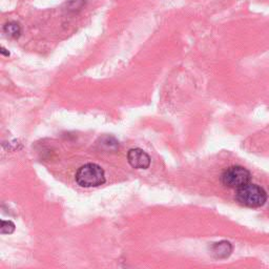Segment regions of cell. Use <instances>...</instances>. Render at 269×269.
<instances>
[{
    "instance_id": "cell-2",
    "label": "cell",
    "mask_w": 269,
    "mask_h": 269,
    "mask_svg": "<svg viewBox=\"0 0 269 269\" xmlns=\"http://www.w3.org/2000/svg\"><path fill=\"white\" fill-rule=\"evenodd\" d=\"M236 199L241 205L245 207L258 208L265 204L267 201V194L261 186L247 183L237 189Z\"/></svg>"
},
{
    "instance_id": "cell-8",
    "label": "cell",
    "mask_w": 269,
    "mask_h": 269,
    "mask_svg": "<svg viewBox=\"0 0 269 269\" xmlns=\"http://www.w3.org/2000/svg\"><path fill=\"white\" fill-rule=\"evenodd\" d=\"M6 51H7V50H5V48H2V54H3V55H6V56H9L10 53H7Z\"/></svg>"
},
{
    "instance_id": "cell-6",
    "label": "cell",
    "mask_w": 269,
    "mask_h": 269,
    "mask_svg": "<svg viewBox=\"0 0 269 269\" xmlns=\"http://www.w3.org/2000/svg\"><path fill=\"white\" fill-rule=\"evenodd\" d=\"M4 32L11 38H18L21 34V27L15 21H11L4 27Z\"/></svg>"
},
{
    "instance_id": "cell-1",
    "label": "cell",
    "mask_w": 269,
    "mask_h": 269,
    "mask_svg": "<svg viewBox=\"0 0 269 269\" xmlns=\"http://www.w3.org/2000/svg\"><path fill=\"white\" fill-rule=\"evenodd\" d=\"M75 179L79 186L85 188L98 187L106 181L103 168L95 163H87L78 168Z\"/></svg>"
},
{
    "instance_id": "cell-7",
    "label": "cell",
    "mask_w": 269,
    "mask_h": 269,
    "mask_svg": "<svg viewBox=\"0 0 269 269\" xmlns=\"http://www.w3.org/2000/svg\"><path fill=\"white\" fill-rule=\"evenodd\" d=\"M15 230V224L12 221H3L2 222V234L10 235Z\"/></svg>"
},
{
    "instance_id": "cell-4",
    "label": "cell",
    "mask_w": 269,
    "mask_h": 269,
    "mask_svg": "<svg viewBox=\"0 0 269 269\" xmlns=\"http://www.w3.org/2000/svg\"><path fill=\"white\" fill-rule=\"evenodd\" d=\"M127 161L132 168L147 169L150 165V157L141 148H131L127 151Z\"/></svg>"
},
{
    "instance_id": "cell-3",
    "label": "cell",
    "mask_w": 269,
    "mask_h": 269,
    "mask_svg": "<svg viewBox=\"0 0 269 269\" xmlns=\"http://www.w3.org/2000/svg\"><path fill=\"white\" fill-rule=\"evenodd\" d=\"M251 181V172L243 166L235 165L224 170L221 175V182L228 188L238 189Z\"/></svg>"
},
{
    "instance_id": "cell-5",
    "label": "cell",
    "mask_w": 269,
    "mask_h": 269,
    "mask_svg": "<svg viewBox=\"0 0 269 269\" xmlns=\"http://www.w3.org/2000/svg\"><path fill=\"white\" fill-rule=\"evenodd\" d=\"M213 255L218 259H224L230 256L233 252V246L227 241H221L219 243H215L212 247Z\"/></svg>"
}]
</instances>
